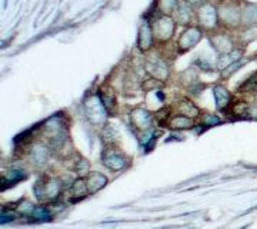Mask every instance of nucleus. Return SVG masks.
I'll list each match as a JSON object with an SVG mask.
<instances>
[{
    "instance_id": "nucleus-1",
    "label": "nucleus",
    "mask_w": 257,
    "mask_h": 229,
    "mask_svg": "<svg viewBox=\"0 0 257 229\" xmlns=\"http://www.w3.org/2000/svg\"><path fill=\"white\" fill-rule=\"evenodd\" d=\"M33 191H35L37 201L43 202V203H46V202L52 203L62 196L63 182L57 176H43L35 183Z\"/></svg>"
},
{
    "instance_id": "nucleus-2",
    "label": "nucleus",
    "mask_w": 257,
    "mask_h": 229,
    "mask_svg": "<svg viewBox=\"0 0 257 229\" xmlns=\"http://www.w3.org/2000/svg\"><path fill=\"white\" fill-rule=\"evenodd\" d=\"M196 20L202 30L213 32L219 28L220 18H219V8L211 2H203L196 9Z\"/></svg>"
},
{
    "instance_id": "nucleus-3",
    "label": "nucleus",
    "mask_w": 257,
    "mask_h": 229,
    "mask_svg": "<svg viewBox=\"0 0 257 229\" xmlns=\"http://www.w3.org/2000/svg\"><path fill=\"white\" fill-rule=\"evenodd\" d=\"M176 20L172 15H159L152 22L155 39L159 42H169L176 32Z\"/></svg>"
},
{
    "instance_id": "nucleus-4",
    "label": "nucleus",
    "mask_w": 257,
    "mask_h": 229,
    "mask_svg": "<svg viewBox=\"0 0 257 229\" xmlns=\"http://www.w3.org/2000/svg\"><path fill=\"white\" fill-rule=\"evenodd\" d=\"M101 164L111 172H120L130 165V158L116 147L107 146L101 154Z\"/></svg>"
},
{
    "instance_id": "nucleus-5",
    "label": "nucleus",
    "mask_w": 257,
    "mask_h": 229,
    "mask_svg": "<svg viewBox=\"0 0 257 229\" xmlns=\"http://www.w3.org/2000/svg\"><path fill=\"white\" fill-rule=\"evenodd\" d=\"M84 109H86V113H87V118L96 126H103L104 122H106V118L109 116L107 110H106L103 102H101L100 96H89L84 101Z\"/></svg>"
},
{
    "instance_id": "nucleus-6",
    "label": "nucleus",
    "mask_w": 257,
    "mask_h": 229,
    "mask_svg": "<svg viewBox=\"0 0 257 229\" xmlns=\"http://www.w3.org/2000/svg\"><path fill=\"white\" fill-rule=\"evenodd\" d=\"M145 67H146L147 73L157 81H167L170 76L169 64L162 56L152 55L150 57H147Z\"/></svg>"
},
{
    "instance_id": "nucleus-7",
    "label": "nucleus",
    "mask_w": 257,
    "mask_h": 229,
    "mask_svg": "<svg viewBox=\"0 0 257 229\" xmlns=\"http://www.w3.org/2000/svg\"><path fill=\"white\" fill-rule=\"evenodd\" d=\"M202 37L203 30L199 26H189V28H186V30L180 35L179 40H177L179 52L180 53H186V52L192 50L194 46L199 45Z\"/></svg>"
},
{
    "instance_id": "nucleus-8",
    "label": "nucleus",
    "mask_w": 257,
    "mask_h": 229,
    "mask_svg": "<svg viewBox=\"0 0 257 229\" xmlns=\"http://www.w3.org/2000/svg\"><path fill=\"white\" fill-rule=\"evenodd\" d=\"M220 23L227 28H237L241 23V9L236 3H224L219 8Z\"/></svg>"
},
{
    "instance_id": "nucleus-9",
    "label": "nucleus",
    "mask_w": 257,
    "mask_h": 229,
    "mask_svg": "<svg viewBox=\"0 0 257 229\" xmlns=\"http://www.w3.org/2000/svg\"><path fill=\"white\" fill-rule=\"evenodd\" d=\"M130 125L138 132H147L153 126V115L145 108H136L130 112Z\"/></svg>"
},
{
    "instance_id": "nucleus-10",
    "label": "nucleus",
    "mask_w": 257,
    "mask_h": 229,
    "mask_svg": "<svg viewBox=\"0 0 257 229\" xmlns=\"http://www.w3.org/2000/svg\"><path fill=\"white\" fill-rule=\"evenodd\" d=\"M155 43V35L153 29L149 22H142L138 30V47L142 52H147L153 47Z\"/></svg>"
},
{
    "instance_id": "nucleus-11",
    "label": "nucleus",
    "mask_w": 257,
    "mask_h": 229,
    "mask_svg": "<svg viewBox=\"0 0 257 229\" xmlns=\"http://www.w3.org/2000/svg\"><path fill=\"white\" fill-rule=\"evenodd\" d=\"M29 158H30V162L37 168L45 166L49 162V158H50V146H47L45 143H36L30 149Z\"/></svg>"
},
{
    "instance_id": "nucleus-12",
    "label": "nucleus",
    "mask_w": 257,
    "mask_h": 229,
    "mask_svg": "<svg viewBox=\"0 0 257 229\" xmlns=\"http://www.w3.org/2000/svg\"><path fill=\"white\" fill-rule=\"evenodd\" d=\"M210 43L220 55H226V53H229V52L236 49L233 39L227 33H214V35H211Z\"/></svg>"
},
{
    "instance_id": "nucleus-13",
    "label": "nucleus",
    "mask_w": 257,
    "mask_h": 229,
    "mask_svg": "<svg viewBox=\"0 0 257 229\" xmlns=\"http://www.w3.org/2000/svg\"><path fill=\"white\" fill-rule=\"evenodd\" d=\"M173 18H175L176 23L179 25H184V26H190V23L193 22V18H194V12H193L192 5L189 2H180L177 9L175 10L173 13Z\"/></svg>"
},
{
    "instance_id": "nucleus-14",
    "label": "nucleus",
    "mask_w": 257,
    "mask_h": 229,
    "mask_svg": "<svg viewBox=\"0 0 257 229\" xmlns=\"http://www.w3.org/2000/svg\"><path fill=\"white\" fill-rule=\"evenodd\" d=\"M89 193V188L86 183V178H77L74 179L73 183L70 185V195H69V201L79 202L84 199Z\"/></svg>"
},
{
    "instance_id": "nucleus-15",
    "label": "nucleus",
    "mask_w": 257,
    "mask_h": 229,
    "mask_svg": "<svg viewBox=\"0 0 257 229\" xmlns=\"http://www.w3.org/2000/svg\"><path fill=\"white\" fill-rule=\"evenodd\" d=\"M28 178V172L25 169H10V171H6L3 176H2V189L6 191L8 188L16 185L20 181L26 179Z\"/></svg>"
},
{
    "instance_id": "nucleus-16",
    "label": "nucleus",
    "mask_w": 257,
    "mask_h": 229,
    "mask_svg": "<svg viewBox=\"0 0 257 229\" xmlns=\"http://www.w3.org/2000/svg\"><path fill=\"white\" fill-rule=\"evenodd\" d=\"M107 182H109L107 176L100 174V172H90L86 176V183H87V188H89V193L90 195H94V193L101 191L107 185Z\"/></svg>"
},
{
    "instance_id": "nucleus-17",
    "label": "nucleus",
    "mask_w": 257,
    "mask_h": 229,
    "mask_svg": "<svg viewBox=\"0 0 257 229\" xmlns=\"http://www.w3.org/2000/svg\"><path fill=\"white\" fill-rule=\"evenodd\" d=\"M166 125L173 130H189L194 126V122H193L192 118H187V116L179 113V115H173L170 119L167 120Z\"/></svg>"
},
{
    "instance_id": "nucleus-18",
    "label": "nucleus",
    "mask_w": 257,
    "mask_h": 229,
    "mask_svg": "<svg viewBox=\"0 0 257 229\" xmlns=\"http://www.w3.org/2000/svg\"><path fill=\"white\" fill-rule=\"evenodd\" d=\"M214 99H216V106L219 109H226L231 105V93L223 85H217L214 86Z\"/></svg>"
},
{
    "instance_id": "nucleus-19",
    "label": "nucleus",
    "mask_w": 257,
    "mask_h": 229,
    "mask_svg": "<svg viewBox=\"0 0 257 229\" xmlns=\"http://www.w3.org/2000/svg\"><path fill=\"white\" fill-rule=\"evenodd\" d=\"M241 55H243L241 50L234 49V50H231V52L226 53V55L219 56V59H217V67H219V70L223 72V70H226L229 66L234 64L236 62H239L240 59H241Z\"/></svg>"
},
{
    "instance_id": "nucleus-20",
    "label": "nucleus",
    "mask_w": 257,
    "mask_h": 229,
    "mask_svg": "<svg viewBox=\"0 0 257 229\" xmlns=\"http://www.w3.org/2000/svg\"><path fill=\"white\" fill-rule=\"evenodd\" d=\"M241 23L246 26H256L257 25V3H248L241 10Z\"/></svg>"
},
{
    "instance_id": "nucleus-21",
    "label": "nucleus",
    "mask_w": 257,
    "mask_h": 229,
    "mask_svg": "<svg viewBox=\"0 0 257 229\" xmlns=\"http://www.w3.org/2000/svg\"><path fill=\"white\" fill-rule=\"evenodd\" d=\"M177 108H179L180 115H184V116L192 118V119L200 115V109H199V106H197L196 103H193L192 101H189V99H182V101L179 102Z\"/></svg>"
},
{
    "instance_id": "nucleus-22",
    "label": "nucleus",
    "mask_w": 257,
    "mask_h": 229,
    "mask_svg": "<svg viewBox=\"0 0 257 229\" xmlns=\"http://www.w3.org/2000/svg\"><path fill=\"white\" fill-rule=\"evenodd\" d=\"M111 92L113 91H103L99 93V96H100L101 102H103L104 108L107 110L109 116H113L116 113V96Z\"/></svg>"
},
{
    "instance_id": "nucleus-23",
    "label": "nucleus",
    "mask_w": 257,
    "mask_h": 229,
    "mask_svg": "<svg viewBox=\"0 0 257 229\" xmlns=\"http://www.w3.org/2000/svg\"><path fill=\"white\" fill-rule=\"evenodd\" d=\"M73 171L79 175V178H86L90 174V162L83 156H77L73 164Z\"/></svg>"
},
{
    "instance_id": "nucleus-24",
    "label": "nucleus",
    "mask_w": 257,
    "mask_h": 229,
    "mask_svg": "<svg viewBox=\"0 0 257 229\" xmlns=\"http://www.w3.org/2000/svg\"><path fill=\"white\" fill-rule=\"evenodd\" d=\"M52 218H53V213L49 209V206H37V205L30 216V219L33 222H46Z\"/></svg>"
},
{
    "instance_id": "nucleus-25",
    "label": "nucleus",
    "mask_w": 257,
    "mask_h": 229,
    "mask_svg": "<svg viewBox=\"0 0 257 229\" xmlns=\"http://www.w3.org/2000/svg\"><path fill=\"white\" fill-rule=\"evenodd\" d=\"M179 0H159V10L160 15H172L179 6Z\"/></svg>"
},
{
    "instance_id": "nucleus-26",
    "label": "nucleus",
    "mask_w": 257,
    "mask_h": 229,
    "mask_svg": "<svg viewBox=\"0 0 257 229\" xmlns=\"http://www.w3.org/2000/svg\"><path fill=\"white\" fill-rule=\"evenodd\" d=\"M239 91L241 93H257V73L241 83Z\"/></svg>"
},
{
    "instance_id": "nucleus-27",
    "label": "nucleus",
    "mask_w": 257,
    "mask_h": 229,
    "mask_svg": "<svg viewBox=\"0 0 257 229\" xmlns=\"http://www.w3.org/2000/svg\"><path fill=\"white\" fill-rule=\"evenodd\" d=\"M16 216H18L16 209H12V208H8V206H3V208H2V216H0V223H2V225H6V223H9L12 220L16 219Z\"/></svg>"
},
{
    "instance_id": "nucleus-28",
    "label": "nucleus",
    "mask_w": 257,
    "mask_h": 229,
    "mask_svg": "<svg viewBox=\"0 0 257 229\" xmlns=\"http://www.w3.org/2000/svg\"><path fill=\"white\" fill-rule=\"evenodd\" d=\"M114 135H116V133H114V130H113V128H110L109 125L103 129V140H104L106 146H111V145L114 143V140H116Z\"/></svg>"
},
{
    "instance_id": "nucleus-29",
    "label": "nucleus",
    "mask_w": 257,
    "mask_h": 229,
    "mask_svg": "<svg viewBox=\"0 0 257 229\" xmlns=\"http://www.w3.org/2000/svg\"><path fill=\"white\" fill-rule=\"evenodd\" d=\"M221 122V119L217 116V115H211V113H207V115H204L202 119V125L204 126H216V125H219Z\"/></svg>"
},
{
    "instance_id": "nucleus-30",
    "label": "nucleus",
    "mask_w": 257,
    "mask_h": 229,
    "mask_svg": "<svg viewBox=\"0 0 257 229\" xmlns=\"http://www.w3.org/2000/svg\"><path fill=\"white\" fill-rule=\"evenodd\" d=\"M220 2H223V0H220Z\"/></svg>"
}]
</instances>
